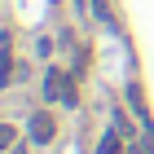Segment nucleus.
<instances>
[{
  "mask_svg": "<svg viewBox=\"0 0 154 154\" xmlns=\"http://www.w3.org/2000/svg\"><path fill=\"white\" fill-rule=\"evenodd\" d=\"M13 40H9V31H0V88H5V84L13 79Z\"/></svg>",
  "mask_w": 154,
  "mask_h": 154,
  "instance_id": "7ed1b4c3",
  "label": "nucleus"
},
{
  "mask_svg": "<svg viewBox=\"0 0 154 154\" xmlns=\"http://www.w3.org/2000/svg\"><path fill=\"white\" fill-rule=\"evenodd\" d=\"M128 101H132V110H141V115H145V97H141V84H128Z\"/></svg>",
  "mask_w": 154,
  "mask_h": 154,
  "instance_id": "39448f33",
  "label": "nucleus"
},
{
  "mask_svg": "<svg viewBox=\"0 0 154 154\" xmlns=\"http://www.w3.org/2000/svg\"><path fill=\"white\" fill-rule=\"evenodd\" d=\"M44 97H48V101H66V106H75V101H79L75 75L57 71V66H48V71H44Z\"/></svg>",
  "mask_w": 154,
  "mask_h": 154,
  "instance_id": "f257e3e1",
  "label": "nucleus"
},
{
  "mask_svg": "<svg viewBox=\"0 0 154 154\" xmlns=\"http://www.w3.org/2000/svg\"><path fill=\"white\" fill-rule=\"evenodd\" d=\"M26 137H31L35 145H48L53 137H57V123H53V115H48V110H35V115H31V123H26Z\"/></svg>",
  "mask_w": 154,
  "mask_h": 154,
  "instance_id": "f03ea898",
  "label": "nucleus"
},
{
  "mask_svg": "<svg viewBox=\"0 0 154 154\" xmlns=\"http://www.w3.org/2000/svg\"><path fill=\"white\" fill-rule=\"evenodd\" d=\"M115 132H123V137H132V123H128V115H123V110H115Z\"/></svg>",
  "mask_w": 154,
  "mask_h": 154,
  "instance_id": "423d86ee",
  "label": "nucleus"
},
{
  "mask_svg": "<svg viewBox=\"0 0 154 154\" xmlns=\"http://www.w3.org/2000/svg\"><path fill=\"white\" fill-rule=\"evenodd\" d=\"M93 13L101 18V22H110V5H106V0H93Z\"/></svg>",
  "mask_w": 154,
  "mask_h": 154,
  "instance_id": "6e6552de",
  "label": "nucleus"
},
{
  "mask_svg": "<svg viewBox=\"0 0 154 154\" xmlns=\"http://www.w3.org/2000/svg\"><path fill=\"white\" fill-rule=\"evenodd\" d=\"M123 132H106L101 137V145H97V154H123V141H119Z\"/></svg>",
  "mask_w": 154,
  "mask_h": 154,
  "instance_id": "20e7f679",
  "label": "nucleus"
},
{
  "mask_svg": "<svg viewBox=\"0 0 154 154\" xmlns=\"http://www.w3.org/2000/svg\"><path fill=\"white\" fill-rule=\"evenodd\" d=\"M13 137H18V132H13L9 123H0V150H9V145H13Z\"/></svg>",
  "mask_w": 154,
  "mask_h": 154,
  "instance_id": "0eeeda50",
  "label": "nucleus"
}]
</instances>
